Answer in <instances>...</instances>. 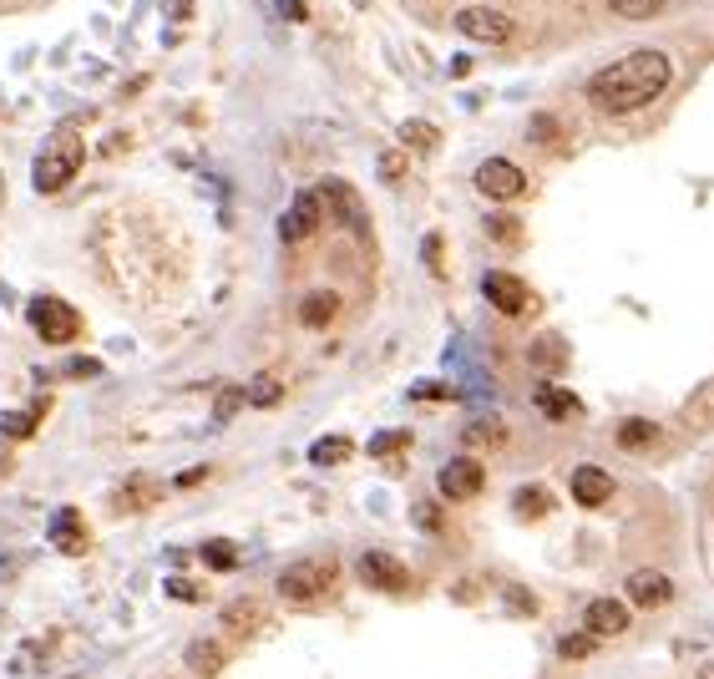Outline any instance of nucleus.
<instances>
[{
  "label": "nucleus",
  "mask_w": 714,
  "mask_h": 679,
  "mask_svg": "<svg viewBox=\"0 0 714 679\" xmlns=\"http://www.w3.org/2000/svg\"><path fill=\"white\" fill-rule=\"evenodd\" d=\"M669 82H674L669 56H664L659 46H639V51H628V56H618L613 66L598 71V77L588 82V102H593L598 112L623 117V112H639V107H649L654 97H664Z\"/></svg>",
  "instance_id": "nucleus-1"
},
{
  "label": "nucleus",
  "mask_w": 714,
  "mask_h": 679,
  "mask_svg": "<svg viewBox=\"0 0 714 679\" xmlns=\"http://www.w3.org/2000/svg\"><path fill=\"white\" fill-rule=\"evenodd\" d=\"M82 158H87L82 132H76V127H56L46 137V147H41V158H36V173H31L36 193H61L76 173H82Z\"/></svg>",
  "instance_id": "nucleus-2"
},
{
  "label": "nucleus",
  "mask_w": 714,
  "mask_h": 679,
  "mask_svg": "<svg viewBox=\"0 0 714 679\" xmlns=\"http://www.w3.org/2000/svg\"><path fill=\"white\" fill-rule=\"evenodd\" d=\"M335 578H340V563H335V558H304V563H289V568L274 578V588H279V598H289V603H314V598H325V593L335 588Z\"/></svg>",
  "instance_id": "nucleus-3"
},
{
  "label": "nucleus",
  "mask_w": 714,
  "mask_h": 679,
  "mask_svg": "<svg viewBox=\"0 0 714 679\" xmlns=\"http://www.w3.org/2000/svg\"><path fill=\"white\" fill-rule=\"evenodd\" d=\"M26 320H31V330L46 345H71L76 335H82V315H76L66 299H56V294H36L26 305Z\"/></svg>",
  "instance_id": "nucleus-4"
},
{
  "label": "nucleus",
  "mask_w": 714,
  "mask_h": 679,
  "mask_svg": "<svg viewBox=\"0 0 714 679\" xmlns=\"http://www.w3.org/2000/svg\"><path fill=\"white\" fill-rule=\"evenodd\" d=\"M471 183H476V193L492 198V203H512V198L527 193V173L517 163H507V158H487L482 168L471 173Z\"/></svg>",
  "instance_id": "nucleus-5"
},
{
  "label": "nucleus",
  "mask_w": 714,
  "mask_h": 679,
  "mask_svg": "<svg viewBox=\"0 0 714 679\" xmlns=\"http://www.w3.org/2000/svg\"><path fill=\"white\" fill-rule=\"evenodd\" d=\"M456 31H461L466 41L502 46V41H512V16H507V11H492V6H466V11H456Z\"/></svg>",
  "instance_id": "nucleus-6"
},
{
  "label": "nucleus",
  "mask_w": 714,
  "mask_h": 679,
  "mask_svg": "<svg viewBox=\"0 0 714 679\" xmlns=\"http://www.w3.org/2000/svg\"><path fill=\"white\" fill-rule=\"evenodd\" d=\"M355 573H360V583H365V588H380V593H406V588H411L406 563H395V558H390V553H380V548H365V553H360V563H355Z\"/></svg>",
  "instance_id": "nucleus-7"
},
{
  "label": "nucleus",
  "mask_w": 714,
  "mask_h": 679,
  "mask_svg": "<svg viewBox=\"0 0 714 679\" xmlns=\"http://www.w3.org/2000/svg\"><path fill=\"white\" fill-rule=\"evenodd\" d=\"M320 208H325L320 193H299V198L284 208V218H279V239H284V244H304L314 229H320V218H325Z\"/></svg>",
  "instance_id": "nucleus-8"
},
{
  "label": "nucleus",
  "mask_w": 714,
  "mask_h": 679,
  "mask_svg": "<svg viewBox=\"0 0 714 679\" xmlns=\"http://www.w3.org/2000/svg\"><path fill=\"white\" fill-rule=\"evenodd\" d=\"M320 203H325V208H330V213H335V218L345 223V229H350V234H360V239L370 234V218H365V203H360V193H355L350 183H340V178H335V183H325V188H320Z\"/></svg>",
  "instance_id": "nucleus-9"
},
{
  "label": "nucleus",
  "mask_w": 714,
  "mask_h": 679,
  "mask_svg": "<svg viewBox=\"0 0 714 679\" xmlns=\"http://www.w3.org/2000/svg\"><path fill=\"white\" fill-rule=\"evenodd\" d=\"M441 497H451V502H466V497H476L482 492V482H487V472H482V462L476 457H451L446 467H441Z\"/></svg>",
  "instance_id": "nucleus-10"
},
{
  "label": "nucleus",
  "mask_w": 714,
  "mask_h": 679,
  "mask_svg": "<svg viewBox=\"0 0 714 679\" xmlns=\"http://www.w3.org/2000/svg\"><path fill=\"white\" fill-rule=\"evenodd\" d=\"M628 603H639V609H664V603H674V578L659 573V568L628 573Z\"/></svg>",
  "instance_id": "nucleus-11"
},
{
  "label": "nucleus",
  "mask_w": 714,
  "mask_h": 679,
  "mask_svg": "<svg viewBox=\"0 0 714 679\" xmlns=\"http://www.w3.org/2000/svg\"><path fill=\"white\" fill-rule=\"evenodd\" d=\"M482 294H487V305L502 310V315H522L527 310V284L517 274H507V269H492L482 279Z\"/></svg>",
  "instance_id": "nucleus-12"
},
{
  "label": "nucleus",
  "mask_w": 714,
  "mask_h": 679,
  "mask_svg": "<svg viewBox=\"0 0 714 679\" xmlns=\"http://www.w3.org/2000/svg\"><path fill=\"white\" fill-rule=\"evenodd\" d=\"M583 624H588L593 639H613V634L628 629V603L623 598H593L583 609Z\"/></svg>",
  "instance_id": "nucleus-13"
},
{
  "label": "nucleus",
  "mask_w": 714,
  "mask_h": 679,
  "mask_svg": "<svg viewBox=\"0 0 714 679\" xmlns=\"http://www.w3.org/2000/svg\"><path fill=\"white\" fill-rule=\"evenodd\" d=\"M568 492H573V502L578 507H603L608 497H613V477L603 472V467H573V477H568Z\"/></svg>",
  "instance_id": "nucleus-14"
},
{
  "label": "nucleus",
  "mask_w": 714,
  "mask_h": 679,
  "mask_svg": "<svg viewBox=\"0 0 714 679\" xmlns=\"http://www.w3.org/2000/svg\"><path fill=\"white\" fill-rule=\"evenodd\" d=\"M335 315H340V294H335V289H314V294H304V299H299V320H304L309 330L330 325Z\"/></svg>",
  "instance_id": "nucleus-15"
},
{
  "label": "nucleus",
  "mask_w": 714,
  "mask_h": 679,
  "mask_svg": "<svg viewBox=\"0 0 714 679\" xmlns=\"http://www.w3.org/2000/svg\"><path fill=\"white\" fill-rule=\"evenodd\" d=\"M51 543H56L61 553H82V548H87V527H82V517H76V507H61V512H56Z\"/></svg>",
  "instance_id": "nucleus-16"
},
{
  "label": "nucleus",
  "mask_w": 714,
  "mask_h": 679,
  "mask_svg": "<svg viewBox=\"0 0 714 679\" xmlns=\"http://www.w3.org/2000/svg\"><path fill=\"white\" fill-rule=\"evenodd\" d=\"M532 401H537V411H542L547 421H573V416L583 411V406H578V396H573V391H563V386H537V396H532Z\"/></svg>",
  "instance_id": "nucleus-17"
},
{
  "label": "nucleus",
  "mask_w": 714,
  "mask_h": 679,
  "mask_svg": "<svg viewBox=\"0 0 714 679\" xmlns=\"http://www.w3.org/2000/svg\"><path fill=\"white\" fill-rule=\"evenodd\" d=\"M157 497H163V482H157V477H132L127 487H117V507H127V512H142V507H152Z\"/></svg>",
  "instance_id": "nucleus-18"
},
{
  "label": "nucleus",
  "mask_w": 714,
  "mask_h": 679,
  "mask_svg": "<svg viewBox=\"0 0 714 679\" xmlns=\"http://www.w3.org/2000/svg\"><path fill=\"white\" fill-rule=\"evenodd\" d=\"M684 426H689V431H709V426H714V381H704V386L689 396V406H684Z\"/></svg>",
  "instance_id": "nucleus-19"
},
{
  "label": "nucleus",
  "mask_w": 714,
  "mask_h": 679,
  "mask_svg": "<svg viewBox=\"0 0 714 679\" xmlns=\"http://www.w3.org/2000/svg\"><path fill=\"white\" fill-rule=\"evenodd\" d=\"M654 441H659V426H654L649 416H633V421L618 426V446H623V451H644V446H654Z\"/></svg>",
  "instance_id": "nucleus-20"
},
{
  "label": "nucleus",
  "mask_w": 714,
  "mask_h": 679,
  "mask_svg": "<svg viewBox=\"0 0 714 679\" xmlns=\"http://www.w3.org/2000/svg\"><path fill=\"white\" fill-rule=\"evenodd\" d=\"M350 451H355V446H350V436H325V441H314V446H309V462H314V467H340V462L350 457Z\"/></svg>",
  "instance_id": "nucleus-21"
},
{
  "label": "nucleus",
  "mask_w": 714,
  "mask_h": 679,
  "mask_svg": "<svg viewBox=\"0 0 714 679\" xmlns=\"http://www.w3.org/2000/svg\"><path fill=\"white\" fill-rule=\"evenodd\" d=\"M218 664H223V644L218 639H193L188 644V669L193 674H213Z\"/></svg>",
  "instance_id": "nucleus-22"
},
{
  "label": "nucleus",
  "mask_w": 714,
  "mask_h": 679,
  "mask_svg": "<svg viewBox=\"0 0 714 679\" xmlns=\"http://www.w3.org/2000/svg\"><path fill=\"white\" fill-rule=\"evenodd\" d=\"M203 563H208L213 573H233V568H238V543L208 538V543H203Z\"/></svg>",
  "instance_id": "nucleus-23"
},
{
  "label": "nucleus",
  "mask_w": 714,
  "mask_h": 679,
  "mask_svg": "<svg viewBox=\"0 0 714 679\" xmlns=\"http://www.w3.org/2000/svg\"><path fill=\"white\" fill-rule=\"evenodd\" d=\"M664 6H669V0H608V11L623 16V21H649V16H659Z\"/></svg>",
  "instance_id": "nucleus-24"
},
{
  "label": "nucleus",
  "mask_w": 714,
  "mask_h": 679,
  "mask_svg": "<svg viewBox=\"0 0 714 679\" xmlns=\"http://www.w3.org/2000/svg\"><path fill=\"white\" fill-rule=\"evenodd\" d=\"M244 391H249V406H279V401H284L279 375H254V381H249Z\"/></svg>",
  "instance_id": "nucleus-25"
},
{
  "label": "nucleus",
  "mask_w": 714,
  "mask_h": 679,
  "mask_svg": "<svg viewBox=\"0 0 714 679\" xmlns=\"http://www.w3.org/2000/svg\"><path fill=\"white\" fill-rule=\"evenodd\" d=\"M254 619H259V614H254V598H233L228 609H223V629H228V634L254 629Z\"/></svg>",
  "instance_id": "nucleus-26"
},
{
  "label": "nucleus",
  "mask_w": 714,
  "mask_h": 679,
  "mask_svg": "<svg viewBox=\"0 0 714 679\" xmlns=\"http://www.w3.org/2000/svg\"><path fill=\"white\" fill-rule=\"evenodd\" d=\"M36 421H41V406L36 411H11V416H0V431H6L11 441H26L36 431Z\"/></svg>",
  "instance_id": "nucleus-27"
},
{
  "label": "nucleus",
  "mask_w": 714,
  "mask_h": 679,
  "mask_svg": "<svg viewBox=\"0 0 714 679\" xmlns=\"http://www.w3.org/2000/svg\"><path fill=\"white\" fill-rule=\"evenodd\" d=\"M593 649H598V639H593L588 629H583V634H563V639H558V654H563V659H588Z\"/></svg>",
  "instance_id": "nucleus-28"
},
{
  "label": "nucleus",
  "mask_w": 714,
  "mask_h": 679,
  "mask_svg": "<svg viewBox=\"0 0 714 679\" xmlns=\"http://www.w3.org/2000/svg\"><path fill=\"white\" fill-rule=\"evenodd\" d=\"M401 142H406V147H421V153H431V147H436V127H431V122H406V127H401Z\"/></svg>",
  "instance_id": "nucleus-29"
},
{
  "label": "nucleus",
  "mask_w": 714,
  "mask_h": 679,
  "mask_svg": "<svg viewBox=\"0 0 714 679\" xmlns=\"http://www.w3.org/2000/svg\"><path fill=\"white\" fill-rule=\"evenodd\" d=\"M466 441H487V446H502V441H507V426H502V421H471V426H466Z\"/></svg>",
  "instance_id": "nucleus-30"
},
{
  "label": "nucleus",
  "mask_w": 714,
  "mask_h": 679,
  "mask_svg": "<svg viewBox=\"0 0 714 679\" xmlns=\"http://www.w3.org/2000/svg\"><path fill=\"white\" fill-rule=\"evenodd\" d=\"M532 360H537L542 370H558V365H563V340H552V335H547V340L532 350Z\"/></svg>",
  "instance_id": "nucleus-31"
},
{
  "label": "nucleus",
  "mask_w": 714,
  "mask_h": 679,
  "mask_svg": "<svg viewBox=\"0 0 714 679\" xmlns=\"http://www.w3.org/2000/svg\"><path fill=\"white\" fill-rule=\"evenodd\" d=\"M168 598H178V603H203V588H198L193 578H168Z\"/></svg>",
  "instance_id": "nucleus-32"
},
{
  "label": "nucleus",
  "mask_w": 714,
  "mask_h": 679,
  "mask_svg": "<svg viewBox=\"0 0 714 679\" xmlns=\"http://www.w3.org/2000/svg\"><path fill=\"white\" fill-rule=\"evenodd\" d=\"M244 401H249V391H238V386H228V391L218 396V421H228V416H233L238 406H244Z\"/></svg>",
  "instance_id": "nucleus-33"
},
{
  "label": "nucleus",
  "mask_w": 714,
  "mask_h": 679,
  "mask_svg": "<svg viewBox=\"0 0 714 679\" xmlns=\"http://www.w3.org/2000/svg\"><path fill=\"white\" fill-rule=\"evenodd\" d=\"M406 441H411L406 431H385V436H375V441H370V457H385V451H395V446H406Z\"/></svg>",
  "instance_id": "nucleus-34"
},
{
  "label": "nucleus",
  "mask_w": 714,
  "mask_h": 679,
  "mask_svg": "<svg viewBox=\"0 0 714 679\" xmlns=\"http://www.w3.org/2000/svg\"><path fill=\"white\" fill-rule=\"evenodd\" d=\"M517 512H547V492L522 487V492H517Z\"/></svg>",
  "instance_id": "nucleus-35"
},
{
  "label": "nucleus",
  "mask_w": 714,
  "mask_h": 679,
  "mask_svg": "<svg viewBox=\"0 0 714 679\" xmlns=\"http://www.w3.org/2000/svg\"><path fill=\"white\" fill-rule=\"evenodd\" d=\"M66 375H76V381H82V375H102V360H71Z\"/></svg>",
  "instance_id": "nucleus-36"
},
{
  "label": "nucleus",
  "mask_w": 714,
  "mask_h": 679,
  "mask_svg": "<svg viewBox=\"0 0 714 679\" xmlns=\"http://www.w3.org/2000/svg\"><path fill=\"white\" fill-rule=\"evenodd\" d=\"M416 517H421L426 533H436V527H441V522H436V507H416Z\"/></svg>",
  "instance_id": "nucleus-37"
},
{
  "label": "nucleus",
  "mask_w": 714,
  "mask_h": 679,
  "mask_svg": "<svg viewBox=\"0 0 714 679\" xmlns=\"http://www.w3.org/2000/svg\"><path fill=\"white\" fill-rule=\"evenodd\" d=\"M279 6H284V16H294V21H304L309 11H304V0H279Z\"/></svg>",
  "instance_id": "nucleus-38"
},
{
  "label": "nucleus",
  "mask_w": 714,
  "mask_h": 679,
  "mask_svg": "<svg viewBox=\"0 0 714 679\" xmlns=\"http://www.w3.org/2000/svg\"><path fill=\"white\" fill-rule=\"evenodd\" d=\"M380 168H385V178H390V183L401 178V158H395V153H385V163H380Z\"/></svg>",
  "instance_id": "nucleus-39"
},
{
  "label": "nucleus",
  "mask_w": 714,
  "mask_h": 679,
  "mask_svg": "<svg viewBox=\"0 0 714 679\" xmlns=\"http://www.w3.org/2000/svg\"><path fill=\"white\" fill-rule=\"evenodd\" d=\"M198 482H203V467H193V472H183V477H178V487H198Z\"/></svg>",
  "instance_id": "nucleus-40"
},
{
  "label": "nucleus",
  "mask_w": 714,
  "mask_h": 679,
  "mask_svg": "<svg viewBox=\"0 0 714 679\" xmlns=\"http://www.w3.org/2000/svg\"><path fill=\"white\" fill-rule=\"evenodd\" d=\"M694 679H714V659H709V664H699V674H694Z\"/></svg>",
  "instance_id": "nucleus-41"
},
{
  "label": "nucleus",
  "mask_w": 714,
  "mask_h": 679,
  "mask_svg": "<svg viewBox=\"0 0 714 679\" xmlns=\"http://www.w3.org/2000/svg\"><path fill=\"white\" fill-rule=\"evenodd\" d=\"M66 679H82V674H66Z\"/></svg>",
  "instance_id": "nucleus-42"
}]
</instances>
